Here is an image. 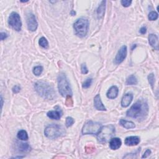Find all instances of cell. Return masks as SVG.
<instances>
[{"label":"cell","mask_w":159,"mask_h":159,"mask_svg":"<svg viewBox=\"0 0 159 159\" xmlns=\"http://www.w3.org/2000/svg\"><path fill=\"white\" fill-rule=\"evenodd\" d=\"M119 124L121 126H122L123 128L127 129H133L135 127V124L132 121H126L125 119H121L119 121Z\"/></svg>","instance_id":"ac0fdd59"},{"label":"cell","mask_w":159,"mask_h":159,"mask_svg":"<svg viewBox=\"0 0 159 159\" xmlns=\"http://www.w3.org/2000/svg\"><path fill=\"white\" fill-rule=\"evenodd\" d=\"M0 36H1V40H3L4 39H6L8 37V35L6 33H3V32H1Z\"/></svg>","instance_id":"e575fe53"},{"label":"cell","mask_w":159,"mask_h":159,"mask_svg":"<svg viewBox=\"0 0 159 159\" xmlns=\"http://www.w3.org/2000/svg\"><path fill=\"white\" fill-rule=\"evenodd\" d=\"M133 99V94L132 93H127L122 97L121 100V106L123 108L128 107Z\"/></svg>","instance_id":"7c38bea8"},{"label":"cell","mask_w":159,"mask_h":159,"mask_svg":"<svg viewBox=\"0 0 159 159\" xmlns=\"http://www.w3.org/2000/svg\"><path fill=\"white\" fill-rule=\"evenodd\" d=\"M94 106L97 110L99 111H106V108L103 105L101 101L100 95L97 94L94 98Z\"/></svg>","instance_id":"4fadbf2b"},{"label":"cell","mask_w":159,"mask_h":159,"mask_svg":"<svg viewBox=\"0 0 159 159\" xmlns=\"http://www.w3.org/2000/svg\"><path fill=\"white\" fill-rule=\"evenodd\" d=\"M122 145V141L121 139L115 137L111 139L110 142V147L112 150H117L119 149Z\"/></svg>","instance_id":"9a60e30c"},{"label":"cell","mask_w":159,"mask_h":159,"mask_svg":"<svg viewBox=\"0 0 159 159\" xmlns=\"http://www.w3.org/2000/svg\"><path fill=\"white\" fill-rule=\"evenodd\" d=\"M121 4L124 7H129L131 3H132V1H129V0H122L121 1Z\"/></svg>","instance_id":"1f68e13d"},{"label":"cell","mask_w":159,"mask_h":159,"mask_svg":"<svg viewBox=\"0 0 159 159\" xmlns=\"http://www.w3.org/2000/svg\"><path fill=\"white\" fill-rule=\"evenodd\" d=\"M12 92L14 93H18L21 90V87H19V86L18 85H15L13 87V88H12Z\"/></svg>","instance_id":"d6a6232c"},{"label":"cell","mask_w":159,"mask_h":159,"mask_svg":"<svg viewBox=\"0 0 159 159\" xmlns=\"http://www.w3.org/2000/svg\"><path fill=\"white\" fill-rule=\"evenodd\" d=\"M8 24L14 30L20 31L21 30L22 22L19 14L16 12H11L8 18Z\"/></svg>","instance_id":"ba28073f"},{"label":"cell","mask_w":159,"mask_h":159,"mask_svg":"<svg viewBox=\"0 0 159 159\" xmlns=\"http://www.w3.org/2000/svg\"><path fill=\"white\" fill-rule=\"evenodd\" d=\"M151 150H149V149H147V150H146V151H145V152H144V155L142 156V158H147V157H148L150 155H151Z\"/></svg>","instance_id":"836d02e7"},{"label":"cell","mask_w":159,"mask_h":159,"mask_svg":"<svg viewBox=\"0 0 159 159\" xmlns=\"http://www.w3.org/2000/svg\"><path fill=\"white\" fill-rule=\"evenodd\" d=\"M34 88L37 93L44 99L52 100L56 97V93L52 86L45 81H37L34 84Z\"/></svg>","instance_id":"7a4b0ae2"},{"label":"cell","mask_w":159,"mask_h":159,"mask_svg":"<svg viewBox=\"0 0 159 159\" xmlns=\"http://www.w3.org/2000/svg\"><path fill=\"white\" fill-rule=\"evenodd\" d=\"M126 84L127 85H135L137 84V80L134 75H131L127 78Z\"/></svg>","instance_id":"ffe728a7"},{"label":"cell","mask_w":159,"mask_h":159,"mask_svg":"<svg viewBox=\"0 0 159 159\" xmlns=\"http://www.w3.org/2000/svg\"><path fill=\"white\" fill-rule=\"evenodd\" d=\"M63 134V129L57 124H52L47 126L44 131V134L49 139H56Z\"/></svg>","instance_id":"8992f818"},{"label":"cell","mask_w":159,"mask_h":159,"mask_svg":"<svg viewBox=\"0 0 159 159\" xmlns=\"http://www.w3.org/2000/svg\"><path fill=\"white\" fill-rule=\"evenodd\" d=\"M75 119L72 117H67L66 118V121H65V125L67 128H69V127L72 126L73 124H74Z\"/></svg>","instance_id":"4316f807"},{"label":"cell","mask_w":159,"mask_h":159,"mask_svg":"<svg viewBox=\"0 0 159 159\" xmlns=\"http://www.w3.org/2000/svg\"><path fill=\"white\" fill-rule=\"evenodd\" d=\"M92 78H88L83 83L82 87H83V88H88L91 86V85H92Z\"/></svg>","instance_id":"f546056e"},{"label":"cell","mask_w":159,"mask_h":159,"mask_svg":"<svg viewBox=\"0 0 159 159\" xmlns=\"http://www.w3.org/2000/svg\"><path fill=\"white\" fill-rule=\"evenodd\" d=\"M62 113L60 112V110H56V111H50L47 112V116L51 118L52 119L55 120H59L60 119Z\"/></svg>","instance_id":"e0dca14e"},{"label":"cell","mask_w":159,"mask_h":159,"mask_svg":"<svg viewBox=\"0 0 159 159\" xmlns=\"http://www.w3.org/2000/svg\"><path fill=\"white\" fill-rule=\"evenodd\" d=\"M43 72V67L42 66L35 67L33 69V74L36 76H39Z\"/></svg>","instance_id":"cb8c5ba5"},{"label":"cell","mask_w":159,"mask_h":159,"mask_svg":"<svg viewBox=\"0 0 159 159\" xmlns=\"http://www.w3.org/2000/svg\"><path fill=\"white\" fill-rule=\"evenodd\" d=\"M74 104V101L71 97V96H67L65 100V105L68 107H72Z\"/></svg>","instance_id":"f1b7e54d"},{"label":"cell","mask_w":159,"mask_h":159,"mask_svg":"<svg viewBox=\"0 0 159 159\" xmlns=\"http://www.w3.org/2000/svg\"><path fill=\"white\" fill-rule=\"evenodd\" d=\"M105 7H106V1H101V4L97 10V15L99 17H103L104 12H105Z\"/></svg>","instance_id":"d6986e66"},{"label":"cell","mask_w":159,"mask_h":159,"mask_svg":"<svg viewBox=\"0 0 159 159\" xmlns=\"http://www.w3.org/2000/svg\"><path fill=\"white\" fill-rule=\"evenodd\" d=\"M158 17V13L156 11H151L149 13L148 16V18L150 21H156V19H157Z\"/></svg>","instance_id":"d4e9b609"},{"label":"cell","mask_w":159,"mask_h":159,"mask_svg":"<svg viewBox=\"0 0 159 159\" xmlns=\"http://www.w3.org/2000/svg\"><path fill=\"white\" fill-rule=\"evenodd\" d=\"M18 149L21 152H28L31 150V147L28 144L20 143L18 145Z\"/></svg>","instance_id":"7402d4cb"},{"label":"cell","mask_w":159,"mask_h":159,"mask_svg":"<svg viewBox=\"0 0 159 159\" xmlns=\"http://www.w3.org/2000/svg\"><path fill=\"white\" fill-rule=\"evenodd\" d=\"M115 128L112 124L103 126L97 134V139L99 142H106L114 135Z\"/></svg>","instance_id":"277c9868"},{"label":"cell","mask_w":159,"mask_h":159,"mask_svg":"<svg viewBox=\"0 0 159 159\" xmlns=\"http://www.w3.org/2000/svg\"><path fill=\"white\" fill-rule=\"evenodd\" d=\"M119 93V90L116 86H112L108 91L106 96L109 99H115L116 98Z\"/></svg>","instance_id":"2e32d148"},{"label":"cell","mask_w":159,"mask_h":159,"mask_svg":"<svg viewBox=\"0 0 159 159\" xmlns=\"http://www.w3.org/2000/svg\"><path fill=\"white\" fill-rule=\"evenodd\" d=\"M27 25L30 31L34 32L37 29L38 23L37 20L35 19V16L32 13H30L27 16Z\"/></svg>","instance_id":"30bf717a"},{"label":"cell","mask_w":159,"mask_h":159,"mask_svg":"<svg viewBox=\"0 0 159 159\" xmlns=\"http://www.w3.org/2000/svg\"><path fill=\"white\" fill-rule=\"evenodd\" d=\"M75 34L79 37H84L87 34L89 28V22L87 19L80 18L74 24Z\"/></svg>","instance_id":"5b68a950"},{"label":"cell","mask_w":159,"mask_h":159,"mask_svg":"<svg viewBox=\"0 0 159 159\" xmlns=\"http://www.w3.org/2000/svg\"><path fill=\"white\" fill-rule=\"evenodd\" d=\"M1 109H2V108H3V97H2V96L1 97Z\"/></svg>","instance_id":"8d00e7d4"},{"label":"cell","mask_w":159,"mask_h":159,"mask_svg":"<svg viewBox=\"0 0 159 159\" xmlns=\"http://www.w3.org/2000/svg\"><path fill=\"white\" fill-rule=\"evenodd\" d=\"M139 32H140V34H145V33H146V32H147V28H146V27H145V26L142 27V28L140 29Z\"/></svg>","instance_id":"d590c367"},{"label":"cell","mask_w":159,"mask_h":159,"mask_svg":"<svg viewBox=\"0 0 159 159\" xmlns=\"http://www.w3.org/2000/svg\"><path fill=\"white\" fill-rule=\"evenodd\" d=\"M127 53H128V49H127V47L126 45H122L119 51H118L114 62L116 65L120 64V63H121L124 60V59L127 56Z\"/></svg>","instance_id":"9c48e42d"},{"label":"cell","mask_w":159,"mask_h":159,"mask_svg":"<svg viewBox=\"0 0 159 159\" xmlns=\"http://www.w3.org/2000/svg\"><path fill=\"white\" fill-rule=\"evenodd\" d=\"M148 80H149V84L151 85L152 88H153V85L154 83H155V75H154L153 74H151L148 76Z\"/></svg>","instance_id":"484cf974"},{"label":"cell","mask_w":159,"mask_h":159,"mask_svg":"<svg viewBox=\"0 0 159 159\" xmlns=\"http://www.w3.org/2000/svg\"><path fill=\"white\" fill-rule=\"evenodd\" d=\"M39 44L40 45V46H41L44 49H47L49 47V42L47 41V40L44 37L39 39Z\"/></svg>","instance_id":"603a6c76"},{"label":"cell","mask_w":159,"mask_h":159,"mask_svg":"<svg viewBox=\"0 0 159 159\" xmlns=\"http://www.w3.org/2000/svg\"><path fill=\"white\" fill-rule=\"evenodd\" d=\"M94 151H95V147L92 144H89L85 147V151L87 153H92Z\"/></svg>","instance_id":"83f0119b"},{"label":"cell","mask_w":159,"mask_h":159,"mask_svg":"<svg viewBox=\"0 0 159 159\" xmlns=\"http://www.w3.org/2000/svg\"><path fill=\"white\" fill-rule=\"evenodd\" d=\"M149 107L147 102L140 99L135 103L127 111V116L135 118V119H142L148 114Z\"/></svg>","instance_id":"6da1fadb"},{"label":"cell","mask_w":159,"mask_h":159,"mask_svg":"<svg viewBox=\"0 0 159 159\" xmlns=\"http://www.w3.org/2000/svg\"><path fill=\"white\" fill-rule=\"evenodd\" d=\"M140 141V139L138 136H130L126 138L124 143L128 146H134L138 145Z\"/></svg>","instance_id":"8fae6325"},{"label":"cell","mask_w":159,"mask_h":159,"mask_svg":"<svg viewBox=\"0 0 159 159\" xmlns=\"http://www.w3.org/2000/svg\"><path fill=\"white\" fill-rule=\"evenodd\" d=\"M58 88L59 93L62 97L72 96V91L70 83L65 75L63 73H61L58 77Z\"/></svg>","instance_id":"3957f363"},{"label":"cell","mask_w":159,"mask_h":159,"mask_svg":"<svg viewBox=\"0 0 159 159\" xmlns=\"http://www.w3.org/2000/svg\"><path fill=\"white\" fill-rule=\"evenodd\" d=\"M17 138L21 140H27L28 139V135L27 132L24 130H21L17 134Z\"/></svg>","instance_id":"44dd1931"},{"label":"cell","mask_w":159,"mask_h":159,"mask_svg":"<svg viewBox=\"0 0 159 159\" xmlns=\"http://www.w3.org/2000/svg\"><path fill=\"white\" fill-rule=\"evenodd\" d=\"M81 71L83 74H87L88 73V68L85 63H83V64L81 65Z\"/></svg>","instance_id":"4dcf8cb0"},{"label":"cell","mask_w":159,"mask_h":159,"mask_svg":"<svg viewBox=\"0 0 159 159\" xmlns=\"http://www.w3.org/2000/svg\"><path fill=\"white\" fill-rule=\"evenodd\" d=\"M101 128V124L97 122L90 121L86 123L82 129V134H98Z\"/></svg>","instance_id":"52a82bcc"},{"label":"cell","mask_w":159,"mask_h":159,"mask_svg":"<svg viewBox=\"0 0 159 159\" xmlns=\"http://www.w3.org/2000/svg\"><path fill=\"white\" fill-rule=\"evenodd\" d=\"M149 44L154 49L158 51V39L156 34H151L149 35Z\"/></svg>","instance_id":"5bb4252c"}]
</instances>
